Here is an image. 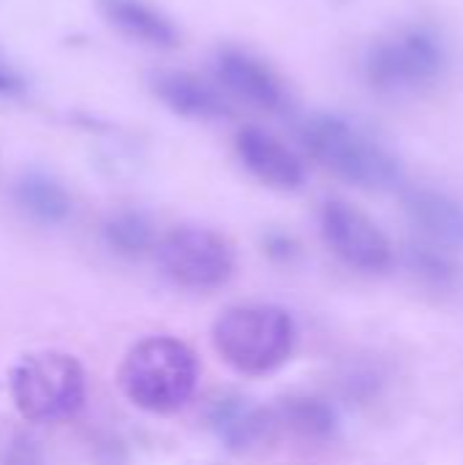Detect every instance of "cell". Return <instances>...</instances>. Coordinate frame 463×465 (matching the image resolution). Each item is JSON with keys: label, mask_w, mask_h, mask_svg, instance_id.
<instances>
[{"label": "cell", "mask_w": 463, "mask_h": 465, "mask_svg": "<svg viewBox=\"0 0 463 465\" xmlns=\"http://www.w3.org/2000/svg\"><path fill=\"white\" fill-rule=\"evenodd\" d=\"M213 71L224 90L257 109L278 112L287 101L281 76L262 57L243 46H221L213 57Z\"/></svg>", "instance_id": "cell-9"}, {"label": "cell", "mask_w": 463, "mask_h": 465, "mask_svg": "<svg viewBox=\"0 0 463 465\" xmlns=\"http://www.w3.org/2000/svg\"><path fill=\"white\" fill-rule=\"evenodd\" d=\"M11 398L27 422H63L85 406L87 373L74 354L38 351L14 368Z\"/></svg>", "instance_id": "cell-5"}, {"label": "cell", "mask_w": 463, "mask_h": 465, "mask_svg": "<svg viewBox=\"0 0 463 465\" xmlns=\"http://www.w3.org/2000/svg\"><path fill=\"white\" fill-rule=\"evenodd\" d=\"M210 341L232 371L267 376L292 357L295 322L278 305H235L213 322Z\"/></svg>", "instance_id": "cell-3"}, {"label": "cell", "mask_w": 463, "mask_h": 465, "mask_svg": "<svg viewBox=\"0 0 463 465\" xmlns=\"http://www.w3.org/2000/svg\"><path fill=\"white\" fill-rule=\"evenodd\" d=\"M278 433L287 430L303 441H327L338 430L333 406L314 395H287L273 406Z\"/></svg>", "instance_id": "cell-15"}, {"label": "cell", "mask_w": 463, "mask_h": 465, "mask_svg": "<svg viewBox=\"0 0 463 465\" xmlns=\"http://www.w3.org/2000/svg\"><path fill=\"white\" fill-rule=\"evenodd\" d=\"M14 202L30 221L41 226H60L74 210L68 188L44 169H27L16 177Z\"/></svg>", "instance_id": "cell-14"}, {"label": "cell", "mask_w": 463, "mask_h": 465, "mask_svg": "<svg viewBox=\"0 0 463 465\" xmlns=\"http://www.w3.org/2000/svg\"><path fill=\"white\" fill-rule=\"evenodd\" d=\"M235 153L243 169L273 191L292 193L306 183V166L300 155L259 125H243L235 134Z\"/></svg>", "instance_id": "cell-8"}, {"label": "cell", "mask_w": 463, "mask_h": 465, "mask_svg": "<svg viewBox=\"0 0 463 465\" xmlns=\"http://www.w3.org/2000/svg\"><path fill=\"white\" fill-rule=\"evenodd\" d=\"M207 425L213 436L226 447L229 452L246 455L265 444H270L278 436V425L273 417V409H265L243 395H221L213 401L207 411Z\"/></svg>", "instance_id": "cell-10"}, {"label": "cell", "mask_w": 463, "mask_h": 465, "mask_svg": "<svg viewBox=\"0 0 463 465\" xmlns=\"http://www.w3.org/2000/svg\"><path fill=\"white\" fill-rule=\"evenodd\" d=\"M27 93V79L16 68V63L8 57V52L0 46V98H19Z\"/></svg>", "instance_id": "cell-18"}, {"label": "cell", "mask_w": 463, "mask_h": 465, "mask_svg": "<svg viewBox=\"0 0 463 465\" xmlns=\"http://www.w3.org/2000/svg\"><path fill=\"white\" fill-rule=\"evenodd\" d=\"M407 262L423 281H428L434 286H450L458 278V267L453 264L448 251L439 245H431L426 240L407 248Z\"/></svg>", "instance_id": "cell-17"}, {"label": "cell", "mask_w": 463, "mask_h": 465, "mask_svg": "<svg viewBox=\"0 0 463 465\" xmlns=\"http://www.w3.org/2000/svg\"><path fill=\"white\" fill-rule=\"evenodd\" d=\"M404 213L426 242L445 251H463V202L439 188H412L404 193Z\"/></svg>", "instance_id": "cell-12"}, {"label": "cell", "mask_w": 463, "mask_h": 465, "mask_svg": "<svg viewBox=\"0 0 463 465\" xmlns=\"http://www.w3.org/2000/svg\"><path fill=\"white\" fill-rule=\"evenodd\" d=\"M101 16L126 38L150 49H175L180 30L158 5L147 0H96Z\"/></svg>", "instance_id": "cell-13"}, {"label": "cell", "mask_w": 463, "mask_h": 465, "mask_svg": "<svg viewBox=\"0 0 463 465\" xmlns=\"http://www.w3.org/2000/svg\"><path fill=\"white\" fill-rule=\"evenodd\" d=\"M300 142L314 161L363 191H393L404 183L398 155L347 117L330 112L306 117Z\"/></svg>", "instance_id": "cell-1"}, {"label": "cell", "mask_w": 463, "mask_h": 465, "mask_svg": "<svg viewBox=\"0 0 463 465\" xmlns=\"http://www.w3.org/2000/svg\"><path fill=\"white\" fill-rule=\"evenodd\" d=\"M319 232L327 248L360 272H385L393 264V245L382 226L344 199H327L322 204Z\"/></svg>", "instance_id": "cell-7"}, {"label": "cell", "mask_w": 463, "mask_h": 465, "mask_svg": "<svg viewBox=\"0 0 463 465\" xmlns=\"http://www.w3.org/2000/svg\"><path fill=\"white\" fill-rule=\"evenodd\" d=\"M161 272L180 289L210 292L235 275V248L207 226H177L158 240Z\"/></svg>", "instance_id": "cell-6"}, {"label": "cell", "mask_w": 463, "mask_h": 465, "mask_svg": "<svg viewBox=\"0 0 463 465\" xmlns=\"http://www.w3.org/2000/svg\"><path fill=\"white\" fill-rule=\"evenodd\" d=\"M150 90L169 112L186 120L213 123L229 117V104L221 95V90L191 71H177V68L156 71L150 76Z\"/></svg>", "instance_id": "cell-11"}, {"label": "cell", "mask_w": 463, "mask_h": 465, "mask_svg": "<svg viewBox=\"0 0 463 465\" xmlns=\"http://www.w3.org/2000/svg\"><path fill=\"white\" fill-rule=\"evenodd\" d=\"M265 253L276 262H292L297 256V242L284 232H270L265 237Z\"/></svg>", "instance_id": "cell-19"}, {"label": "cell", "mask_w": 463, "mask_h": 465, "mask_svg": "<svg viewBox=\"0 0 463 465\" xmlns=\"http://www.w3.org/2000/svg\"><path fill=\"white\" fill-rule=\"evenodd\" d=\"M101 237L109 245V251H115L117 256H126V259H139L147 251L158 248L156 226L139 210H117V213H112L101 226Z\"/></svg>", "instance_id": "cell-16"}, {"label": "cell", "mask_w": 463, "mask_h": 465, "mask_svg": "<svg viewBox=\"0 0 463 465\" xmlns=\"http://www.w3.org/2000/svg\"><path fill=\"white\" fill-rule=\"evenodd\" d=\"M199 379L196 354L177 338L150 335L128 349L117 368L120 392L147 414L180 411Z\"/></svg>", "instance_id": "cell-2"}, {"label": "cell", "mask_w": 463, "mask_h": 465, "mask_svg": "<svg viewBox=\"0 0 463 465\" xmlns=\"http://www.w3.org/2000/svg\"><path fill=\"white\" fill-rule=\"evenodd\" d=\"M450 52L431 25H407L377 38L366 57V82L379 93H415L439 82L448 71Z\"/></svg>", "instance_id": "cell-4"}]
</instances>
